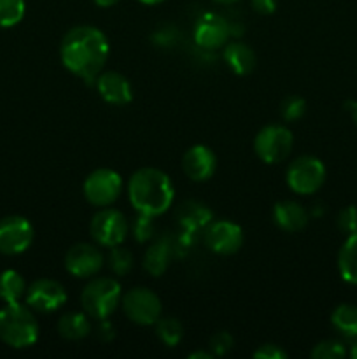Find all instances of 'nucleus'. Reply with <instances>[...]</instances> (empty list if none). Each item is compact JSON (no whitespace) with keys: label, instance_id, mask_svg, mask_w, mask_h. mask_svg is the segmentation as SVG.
<instances>
[{"label":"nucleus","instance_id":"10","mask_svg":"<svg viewBox=\"0 0 357 359\" xmlns=\"http://www.w3.org/2000/svg\"><path fill=\"white\" fill-rule=\"evenodd\" d=\"M105 265V256L100 248L88 242L74 244L65 255V269L77 279H91Z\"/></svg>","mask_w":357,"mask_h":359},{"label":"nucleus","instance_id":"37","mask_svg":"<svg viewBox=\"0 0 357 359\" xmlns=\"http://www.w3.org/2000/svg\"><path fill=\"white\" fill-rule=\"evenodd\" d=\"M98 7H112L119 2V0H93Z\"/></svg>","mask_w":357,"mask_h":359},{"label":"nucleus","instance_id":"19","mask_svg":"<svg viewBox=\"0 0 357 359\" xmlns=\"http://www.w3.org/2000/svg\"><path fill=\"white\" fill-rule=\"evenodd\" d=\"M59 337L65 340H83L91 333V321L86 312H66L58 319Z\"/></svg>","mask_w":357,"mask_h":359},{"label":"nucleus","instance_id":"30","mask_svg":"<svg viewBox=\"0 0 357 359\" xmlns=\"http://www.w3.org/2000/svg\"><path fill=\"white\" fill-rule=\"evenodd\" d=\"M132 231L135 241L139 242L150 241V237H153L154 231H156V226H154V217L146 216V214H139V217L133 221Z\"/></svg>","mask_w":357,"mask_h":359},{"label":"nucleus","instance_id":"23","mask_svg":"<svg viewBox=\"0 0 357 359\" xmlns=\"http://www.w3.org/2000/svg\"><path fill=\"white\" fill-rule=\"evenodd\" d=\"M27 283L16 270H6L0 273V300L6 304H16L27 293Z\"/></svg>","mask_w":357,"mask_h":359},{"label":"nucleus","instance_id":"8","mask_svg":"<svg viewBox=\"0 0 357 359\" xmlns=\"http://www.w3.org/2000/svg\"><path fill=\"white\" fill-rule=\"evenodd\" d=\"M121 307L126 318L139 326H153L163 312L160 297L144 286L126 291L121 298Z\"/></svg>","mask_w":357,"mask_h":359},{"label":"nucleus","instance_id":"36","mask_svg":"<svg viewBox=\"0 0 357 359\" xmlns=\"http://www.w3.org/2000/svg\"><path fill=\"white\" fill-rule=\"evenodd\" d=\"M210 358H214V354L206 349L196 351V353L189 354V359H210Z\"/></svg>","mask_w":357,"mask_h":359},{"label":"nucleus","instance_id":"33","mask_svg":"<svg viewBox=\"0 0 357 359\" xmlns=\"http://www.w3.org/2000/svg\"><path fill=\"white\" fill-rule=\"evenodd\" d=\"M255 359H286L287 353L276 344H262L252 354Z\"/></svg>","mask_w":357,"mask_h":359},{"label":"nucleus","instance_id":"11","mask_svg":"<svg viewBox=\"0 0 357 359\" xmlns=\"http://www.w3.org/2000/svg\"><path fill=\"white\" fill-rule=\"evenodd\" d=\"M231 37V25L224 16L217 13H206L196 21L192 39L203 51H216L226 46Z\"/></svg>","mask_w":357,"mask_h":359},{"label":"nucleus","instance_id":"29","mask_svg":"<svg viewBox=\"0 0 357 359\" xmlns=\"http://www.w3.org/2000/svg\"><path fill=\"white\" fill-rule=\"evenodd\" d=\"M307 112V102L304 98L298 97V95H290V97L284 98L282 105H280V114L286 121H300Z\"/></svg>","mask_w":357,"mask_h":359},{"label":"nucleus","instance_id":"25","mask_svg":"<svg viewBox=\"0 0 357 359\" xmlns=\"http://www.w3.org/2000/svg\"><path fill=\"white\" fill-rule=\"evenodd\" d=\"M105 263H107L108 270L114 276L125 277L133 269V255L130 249L122 248V244L114 245V248H108V255L105 256Z\"/></svg>","mask_w":357,"mask_h":359},{"label":"nucleus","instance_id":"34","mask_svg":"<svg viewBox=\"0 0 357 359\" xmlns=\"http://www.w3.org/2000/svg\"><path fill=\"white\" fill-rule=\"evenodd\" d=\"M251 7L258 14L268 16L276 11V0H251Z\"/></svg>","mask_w":357,"mask_h":359},{"label":"nucleus","instance_id":"27","mask_svg":"<svg viewBox=\"0 0 357 359\" xmlns=\"http://www.w3.org/2000/svg\"><path fill=\"white\" fill-rule=\"evenodd\" d=\"M27 4L24 0H0V27H16L24 18Z\"/></svg>","mask_w":357,"mask_h":359},{"label":"nucleus","instance_id":"14","mask_svg":"<svg viewBox=\"0 0 357 359\" xmlns=\"http://www.w3.org/2000/svg\"><path fill=\"white\" fill-rule=\"evenodd\" d=\"M205 242L216 255L231 256L244 245V230L233 221H210L205 230Z\"/></svg>","mask_w":357,"mask_h":359},{"label":"nucleus","instance_id":"12","mask_svg":"<svg viewBox=\"0 0 357 359\" xmlns=\"http://www.w3.org/2000/svg\"><path fill=\"white\" fill-rule=\"evenodd\" d=\"M34 242V226L23 216H7L0 219V252L16 256L27 251Z\"/></svg>","mask_w":357,"mask_h":359},{"label":"nucleus","instance_id":"9","mask_svg":"<svg viewBox=\"0 0 357 359\" xmlns=\"http://www.w3.org/2000/svg\"><path fill=\"white\" fill-rule=\"evenodd\" d=\"M122 179L112 168H97L91 172L83 184L84 198L93 207H111L121 196Z\"/></svg>","mask_w":357,"mask_h":359},{"label":"nucleus","instance_id":"35","mask_svg":"<svg viewBox=\"0 0 357 359\" xmlns=\"http://www.w3.org/2000/svg\"><path fill=\"white\" fill-rule=\"evenodd\" d=\"M97 337L102 340V342H111V340L115 337V328L112 326V323H108L107 319L98 321Z\"/></svg>","mask_w":357,"mask_h":359},{"label":"nucleus","instance_id":"13","mask_svg":"<svg viewBox=\"0 0 357 359\" xmlns=\"http://www.w3.org/2000/svg\"><path fill=\"white\" fill-rule=\"evenodd\" d=\"M24 300L31 311L49 314V312L58 311L66 304V291L58 280L38 279L27 287Z\"/></svg>","mask_w":357,"mask_h":359},{"label":"nucleus","instance_id":"39","mask_svg":"<svg viewBox=\"0 0 357 359\" xmlns=\"http://www.w3.org/2000/svg\"><path fill=\"white\" fill-rule=\"evenodd\" d=\"M139 2L146 4V6H156V4H161V2H164V0H139Z\"/></svg>","mask_w":357,"mask_h":359},{"label":"nucleus","instance_id":"22","mask_svg":"<svg viewBox=\"0 0 357 359\" xmlns=\"http://www.w3.org/2000/svg\"><path fill=\"white\" fill-rule=\"evenodd\" d=\"M331 325L340 335L357 339V305L340 304L331 314Z\"/></svg>","mask_w":357,"mask_h":359},{"label":"nucleus","instance_id":"3","mask_svg":"<svg viewBox=\"0 0 357 359\" xmlns=\"http://www.w3.org/2000/svg\"><path fill=\"white\" fill-rule=\"evenodd\" d=\"M38 339V323L28 305L6 304L0 309V340L13 349H27Z\"/></svg>","mask_w":357,"mask_h":359},{"label":"nucleus","instance_id":"31","mask_svg":"<svg viewBox=\"0 0 357 359\" xmlns=\"http://www.w3.org/2000/svg\"><path fill=\"white\" fill-rule=\"evenodd\" d=\"M336 224H338V230L343 235L350 237V235L357 233V207L349 205L345 209H342V212L336 217Z\"/></svg>","mask_w":357,"mask_h":359},{"label":"nucleus","instance_id":"41","mask_svg":"<svg viewBox=\"0 0 357 359\" xmlns=\"http://www.w3.org/2000/svg\"><path fill=\"white\" fill-rule=\"evenodd\" d=\"M350 356H352L354 359H357V342H354L352 349H350Z\"/></svg>","mask_w":357,"mask_h":359},{"label":"nucleus","instance_id":"21","mask_svg":"<svg viewBox=\"0 0 357 359\" xmlns=\"http://www.w3.org/2000/svg\"><path fill=\"white\" fill-rule=\"evenodd\" d=\"M338 270L345 283L357 286V233L343 242L338 252Z\"/></svg>","mask_w":357,"mask_h":359},{"label":"nucleus","instance_id":"6","mask_svg":"<svg viewBox=\"0 0 357 359\" xmlns=\"http://www.w3.org/2000/svg\"><path fill=\"white\" fill-rule=\"evenodd\" d=\"M294 146V137L287 126L276 125H266L255 133L254 137V151L258 158L265 163L273 165L280 163L286 160L290 154Z\"/></svg>","mask_w":357,"mask_h":359},{"label":"nucleus","instance_id":"28","mask_svg":"<svg viewBox=\"0 0 357 359\" xmlns=\"http://www.w3.org/2000/svg\"><path fill=\"white\" fill-rule=\"evenodd\" d=\"M310 356L314 359H343L346 356V347L340 340L328 339L315 344Z\"/></svg>","mask_w":357,"mask_h":359},{"label":"nucleus","instance_id":"5","mask_svg":"<svg viewBox=\"0 0 357 359\" xmlns=\"http://www.w3.org/2000/svg\"><path fill=\"white\" fill-rule=\"evenodd\" d=\"M286 182L296 195H314L326 182V167L318 158L300 156L290 161L286 172Z\"/></svg>","mask_w":357,"mask_h":359},{"label":"nucleus","instance_id":"15","mask_svg":"<svg viewBox=\"0 0 357 359\" xmlns=\"http://www.w3.org/2000/svg\"><path fill=\"white\" fill-rule=\"evenodd\" d=\"M182 170L195 182L209 181L217 170L216 153L203 144L191 146L182 156Z\"/></svg>","mask_w":357,"mask_h":359},{"label":"nucleus","instance_id":"17","mask_svg":"<svg viewBox=\"0 0 357 359\" xmlns=\"http://www.w3.org/2000/svg\"><path fill=\"white\" fill-rule=\"evenodd\" d=\"M273 223L287 233L301 231L308 224V210L296 200H282L273 205Z\"/></svg>","mask_w":357,"mask_h":359},{"label":"nucleus","instance_id":"32","mask_svg":"<svg viewBox=\"0 0 357 359\" xmlns=\"http://www.w3.org/2000/svg\"><path fill=\"white\" fill-rule=\"evenodd\" d=\"M233 337L227 332H217L216 335H212L209 344V349L214 356H224V354L230 353L233 349Z\"/></svg>","mask_w":357,"mask_h":359},{"label":"nucleus","instance_id":"26","mask_svg":"<svg viewBox=\"0 0 357 359\" xmlns=\"http://www.w3.org/2000/svg\"><path fill=\"white\" fill-rule=\"evenodd\" d=\"M154 326H156L158 339L168 347L178 346L182 337H184V328H182L181 321L175 318H163V316H161V318L154 323Z\"/></svg>","mask_w":357,"mask_h":359},{"label":"nucleus","instance_id":"20","mask_svg":"<svg viewBox=\"0 0 357 359\" xmlns=\"http://www.w3.org/2000/svg\"><path fill=\"white\" fill-rule=\"evenodd\" d=\"M172 262V249L167 242H153L149 248L146 249V255H144V269L147 273H150L153 277H160L167 272V269L170 266Z\"/></svg>","mask_w":357,"mask_h":359},{"label":"nucleus","instance_id":"24","mask_svg":"<svg viewBox=\"0 0 357 359\" xmlns=\"http://www.w3.org/2000/svg\"><path fill=\"white\" fill-rule=\"evenodd\" d=\"M178 219L188 230H198V228L206 226L210 223L212 212L206 209V205L191 200V202L182 203L181 210H178Z\"/></svg>","mask_w":357,"mask_h":359},{"label":"nucleus","instance_id":"18","mask_svg":"<svg viewBox=\"0 0 357 359\" xmlns=\"http://www.w3.org/2000/svg\"><path fill=\"white\" fill-rule=\"evenodd\" d=\"M223 58L231 72L238 76H247L255 69V53L245 42H231L224 48Z\"/></svg>","mask_w":357,"mask_h":359},{"label":"nucleus","instance_id":"2","mask_svg":"<svg viewBox=\"0 0 357 359\" xmlns=\"http://www.w3.org/2000/svg\"><path fill=\"white\" fill-rule=\"evenodd\" d=\"M175 198L170 175L160 168L144 167L128 181V200L139 214L158 217L167 212Z\"/></svg>","mask_w":357,"mask_h":359},{"label":"nucleus","instance_id":"4","mask_svg":"<svg viewBox=\"0 0 357 359\" xmlns=\"http://www.w3.org/2000/svg\"><path fill=\"white\" fill-rule=\"evenodd\" d=\"M121 284L114 277H93L80 293L83 311L94 321L108 319L121 305Z\"/></svg>","mask_w":357,"mask_h":359},{"label":"nucleus","instance_id":"7","mask_svg":"<svg viewBox=\"0 0 357 359\" xmlns=\"http://www.w3.org/2000/svg\"><path fill=\"white\" fill-rule=\"evenodd\" d=\"M90 233L102 248H114L126 241L130 233V223L121 210L114 207H102L91 217Z\"/></svg>","mask_w":357,"mask_h":359},{"label":"nucleus","instance_id":"38","mask_svg":"<svg viewBox=\"0 0 357 359\" xmlns=\"http://www.w3.org/2000/svg\"><path fill=\"white\" fill-rule=\"evenodd\" d=\"M349 109H350V116H352V121L356 123V126H357V102H352Z\"/></svg>","mask_w":357,"mask_h":359},{"label":"nucleus","instance_id":"16","mask_svg":"<svg viewBox=\"0 0 357 359\" xmlns=\"http://www.w3.org/2000/svg\"><path fill=\"white\" fill-rule=\"evenodd\" d=\"M94 88H97L98 95L104 98V102L111 105L122 107L133 100L132 84L126 79V76L115 72V70H107V72L102 70L94 81Z\"/></svg>","mask_w":357,"mask_h":359},{"label":"nucleus","instance_id":"1","mask_svg":"<svg viewBox=\"0 0 357 359\" xmlns=\"http://www.w3.org/2000/svg\"><path fill=\"white\" fill-rule=\"evenodd\" d=\"M108 53L111 46L104 32L90 25L70 28L59 42L63 67L88 84H94L107 63Z\"/></svg>","mask_w":357,"mask_h":359},{"label":"nucleus","instance_id":"40","mask_svg":"<svg viewBox=\"0 0 357 359\" xmlns=\"http://www.w3.org/2000/svg\"><path fill=\"white\" fill-rule=\"evenodd\" d=\"M214 2H217V4H223V6H231V4H234V2H240V0H214Z\"/></svg>","mask_w":357,"mask_h":359}]
</instances>
